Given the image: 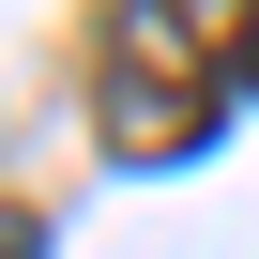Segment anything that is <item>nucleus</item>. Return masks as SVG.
<instances>
[{
    "instance_id": "1",
    "label": "nucleus",
    "mask_w": 259,
    "mask_h": 259,
    "mask_svg": "<svg viewBox=\"0 0 259 259\" xmlns=\"http://www.w3.org/2000/svg\"><path fill=\"white\" fill-rule=\"evenodd\" d=\"M229 107V46L198 31V0H138L107 46V138L122 153H198Z\"/></svg>"
},
{
    "instance_id": "3",
    "label": "nucleus",
    "mask_w": 259,
    "mask_h": 259,
    "mask_svg": "<svg viewBox=\"0 0 259 259\" xmlns=\"http://www.w3.org/2000/svg\"><path fill=\"white\" fill-rule=\"evenodd\" d=\"M0 259H31V229H0Z\"/></svg>"
},
{
    "instance_id": "2",
    "label": "nucleus",
    "mask_w": 259,
    "mask_h": 259,
    "mask_svg": "<svg viewBox=\"0 0 259 259\" xmlns=\"http://www.w3.org/2000/svg\"><path fill=\"white\" fill-rule=\"evenodd\" d=\"M229 92H259V31H229Z\"/></svg>"
}]
</instances>
